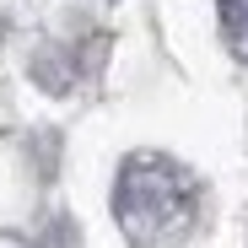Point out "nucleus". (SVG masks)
<instances>
[{
  "label": "nucleus",
  "mask_w": 248,
  "mask_h": 248,
  "mask_svg": "<svg viewBox=\"0 0 248 248\" xmlns=\"http://www.w3.org/2000/svg\"><path fill=\"white\" fill-rule=\"evenodd\" d=\"M113 216L135 248H189L200 232V184L184 162L162 151H135L119 168Z\"/></svg>",
  "instance_id": "obj_1"
},
{
  "label": "nucleus",
  "mask_w": 248,
  "mask_h": 248,
  "mask_svg": "<svg viewBox=\"0 0 248 248\" xmlns=\"http://www.w3.org/2000/svg\"><path fill=\"white\" fill-rule=\"evenodd\" d=\"M221 32H227V49L248 65V0H221Z\"/></svg>",
  "instance_id": "obj_2"
},
{
  "label": "nucleus",
  "mask_w": 248,
  "mask_h": 248,
  "mask_svg": "<svg viewBox=\"0 0 248 248\" xmlns=\"http://www.w3.org/2000/svg\"><path fill=\"white\" fill-rule=\"evenodd\" d=\"M0 248H44V243H32V237H16V232H0Z\"/></svg>",
  "instance_id": "obj_3"
}]
</instances>
